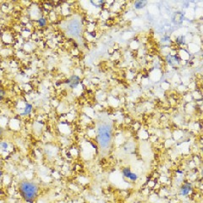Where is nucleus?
Listing matches in <instances>:
<instances>
[{
  "mask_svg": "<svg viewBox=\"0 0 203 203\" xmlns=\"http://www.w3.org/2000/svg\"><path fill=\"white\" fill-rule=\"evenodd\" d=\"M20 193L26 202L33 203L38 196V187L34 182L24 180L20 184Z\"/></svg>",
  "mask_w": 203,
  "mask_h": 203,
  "instance_id": "obj_1",
  "label": "nucleus"
},
{
  "mask_svg": "<svg viewBox=\"0 0 203 203\" xmlns=\"http://www.w3.org/2000/svg\"><path fill=\"white\" fill-rule=\"evenodd\" d=\"M112 129L108 124H102L97 130V141L101 147L107 148L111 142Z\"/></svg>",
  "mask_w": 203,
  "mask_h": 203,
  "instance_id": "obj_2",
  "label": "nucleus"
},
{
  "mask_svg": "<svg viewBox=\"0 0 203 203\" xmlns=\"http://www.w3.org/2000/svg\"><path fill=\"white\" fill-rule=\"evenodd\" d=\"M122 174L124 175V178H127L131 181H136L138 179V175L136 173L132 172L129 168H124V169L122 170Z\"/></svg>",
  "mask_w": 203,
  "mask_h": 203,
  "instance_id": "obj_3",
  "label": "nucleus"
},
{
  "mask_svg": "<svg viewBox=\"0 0 203 203\" xmlns=\"http://www.w3.org/2000/svg\"><path fill=\"white\" fill-rule=\"evenodd\" d=\"M192 191V185L191 183H185L184 185H181L179 189V196H186L190 195Z\"/></svg>",
  "mask_w": 203,
  "mask_h": 203,
  "instance_id": "obj_4",
  "label": "nucleus"
},
{
  "mask_svg": "<svg viewBox=\"0 0 203 203\" xmlns=\"http://www.w3.org/2000/svg\"><path fill=\"white\" fill-rule=\"evenodd\" d=\"M80 78L77 76H73L70 77V79L68 81V83L70 86H71L72 88H76L78 84H79Z\"/></svg>",
  "mask_w": 203,
  "mask_h": 203,
  "instance_id": "obj_5",
  "label": "nucleus"
},
{
  "mask_svg": "<svg viewBox=\"0 0 203 203\" xmlns=\"http://www.w3.org/2000/svg\"><path fill=\"white\" fill-rule=\"evenodd\" d=\"M32 111V105L30 103H25V107L22 108V112L21 113V115H29Z\"/></svg>",
  "mask_w": 203,
  "mask_h": 203,
  "instance_id": "obj_6",
  "label": "nucleus"
},
{
  "mask_svg": "<svg viewBox=\"0 0 203 203\" xmlns=\"http://www.w3.org/2000/svg\"><path fill=\"white\" fill-rule=\"evenodd\" d=\"M145 4H146V2H145V1H136L134 3V7H135V9H142Z\"/></svg>",
  "mask_w": 203,
  "mask_h": 203,
  "instance_id": "obj_7",
  "label": "nucleus"
},
{
  "mask_svg": "<svg viewBox=\"0 0 203 203\" xmlns=\"http://www.w3.org/2000/svg\"><path fill=\"white\" fill-rule=\"evenodd\" d=\"M0 149L3 152H7L9 150V144L6 141H1L0 142Z\"/></svg>",
  "mask_w": 203,
  "mask_h": 203,
  "instance_id": "obj_8",
  "label": "nucleus"
},
{
  "mask_svg": "<svg viewBox=\"0 0 203 203\" xmlns=\"http://www.w3.org/2000/svg\"><path fill=\"white\" fill-rule=\"evenodd\" d=\"M37 21H38V24H39L40 26H45L46 25H47V20L45 18H43V17H41Z\"/></svg>",
  "mask_w": 203,
  "mask_h": 203,
  "instance_id": "obj_9",
  "label": "nucleus"
},
{
  "mask_svg": "<svg viewBox=\"0 0 203 203\" xmlns=\"http://www.w3.org/2000/svg\"><path fill=\"white\" fill-rule=\"evenodd\" d=\"M2 135H3V129L0 127V136H1Z\"/></svg>",
  "mask_w": 203,
  "mask_h": 203,
  "instance_id": "obj_10",
  "label": "nucleus"
},
{
  "mask_svg": "<svg viewBox=\"0 0 203 203\" xmlns=\"http://www.w3.org/2000/svg\"><path fill=\"white\" fill-rule=\"evenodd\" d=\"M1 175H2V173H1V170H0V177H1Z\"/></svg>",
  "mask_w": 203,
  "mask_h": 203,
  "instance_id": "obj_11",
  "label": "nucleus"
},
{
  "mask_svg": "<svg viewBox=\"0 0 203 203\" xmlns=\"http://www.w3.org/2000/svg\"><path fill=\"white\" fill-rule=\"evenodd\" d=\"M1 93H2V91H0V96H1Z\"/></svg>",
  "mask_w": 203,
  "mask_h": 203,
  "instance_id": "obj_12",
  "label": "nucleus"
}]
</instances>
